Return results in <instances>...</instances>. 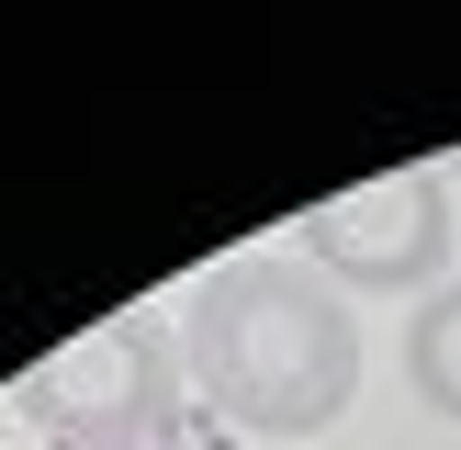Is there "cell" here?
Returning <instances> with one entry per match:
<instances>
[{
  "label": "cell",
  "instance_id": "5b68a950",
  "mask_svg": "<svg viewBox=\"0 0 461 450\" xmlns=\"http://www.w3.org/2000/svg\"><path fill=\"white\" fill-rule=\"evenodd\" d=\"M203 450H237V439H203Z\"/></svg>",
  "mask_w": 461,
  "mask_h": 450
},
{
  "label": "cell",
  "instance_id": "277c9868",
  "mask_svg": "<svg viewBox=\"0 0 461 450\" xmlns=\"http://www.w3.org/2000/svg\"><path fill=\"white\" fill-rule=\"evenodd\" d=\"M405 394L439 405V417L461 428V282H439L417 315H405Z\"/></svg>",
  "mask_w": 461,
  "mask_h": 450
},
{
  "label": "cell",
  "instance_id": "6da1fadb",
  "mask_svg": "<svg viewBox=\"0 0 461 450\" xmlns=\"http://www.w3.org/2000/svg\"><path fill=\"white\" fill-rule=\"evenodd\" d=\"M180 372L237 439H315L360 394V315L293 248L214 259L180 292Z\"/></svg>",
  "mask_w": 461,
  "mask_h": 450
},
{
  "label": "cell",
  "instance_id": "3957f363",
  "mask_svg": "<svg viewBox=\"0 0 461 450\" xmlns=\"http://www.w3.org/2000/svg\"><path fill=\"white\" fill-rule=\"evenodd\" d=\"M293 259H315L338 292H439L450 259V169H383L293 214Z\"/></svg>",
  "mask_w": 461,
  "mask_h": 450
},
{
  "label": "cell",
  "instance_id": "7a4b0ae2",
  "mask_svg": "<svg viewBox=\"0 0 461 450\" xmlns=\"http://www.w3.org/2000/svg\"><path fill=\"white\" fill-rule=\"evenodd\" d=\"M180 405H192V372H180V327H158V315H102L34 382L45 450H158Z\"/></svg>",
  "mask_w": 461,
  "mask_h": 450
}]
</instances>
